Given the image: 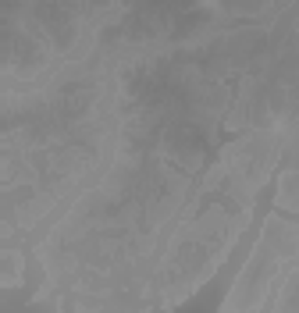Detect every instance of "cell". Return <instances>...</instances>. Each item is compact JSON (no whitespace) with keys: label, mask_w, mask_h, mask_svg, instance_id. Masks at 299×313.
Masks as SVG:
<instances>
[{"label":"cell","mask_w":299,"mask_h":313,"mask_svg":"<svg viewBox=\"0 0 299 313\" xmlns=\"http://www.w3.org/2000/svg\"><path fill=\"white\" fill-rule=\"evenodd\" d=\"M4 256L11 260V267H18V263H14V249H4ZM18 281H22V278H18V271H7V278H4V285H18Z\"/></svg>","instance_id":"6da1fadb"}]
</instances>
